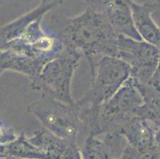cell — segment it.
<instances>
[{
  "label": "cell",
  "mask_w": 160,
  "mask_h": 159,
  "mask_svg": "<svg viewBox=\"0 0 160 159\" xmlns=\"http://www.w3.org/2000/svg\"><path fill=\"white\" fill-rule=\"evenodd\" d=\"M2 72H3V71H2V70H1V69H0V75H1V74L2 73Z\"/></svg>",
  "instance_id": "cell-19"
},
{
  "label": "cell",
  "mask_w": 160,
  "mask_h": 159,
  "mask_svg": "<svg viewBox=\"0 0 160 159\" xmlns=\"http://www.w3.org/2000/svg\"><path fill=\"white\" fill-rule=\"evenodd\" d=\"M82 55L64 47L59 56L48 62L41 73L30 81L32 89L41 96L49 97L66 103H73L72 79L81 63Z\"/></svg>",
  "instance_id": "cell-6"
},
{
  "label": "cell",
  "mask_w": 160,
  "mask_h": 159,
  "mask_svg": "<svg viewBox=\"0 0 160 159\" xmlns=\"http://www.w3.org/2000/svg\"><path fill=\"white\" fill-rule=\"evenodd\" d=\"M142 104V96L130 77L111 99L96 111L81 108V118L88 127L89 136L120 135L124 127L139 116Z\"/></svg>",
  "instance_id": "cell-2"
},
{
  "label": "cell",
  "mask_w": 160,
  "mask_h": 159,
  "mask_svg": "<svg viewBox=\"0 0 160 159\" xmlns=\"http://www.w3.org/2000/svg\"><path fill=\"white\" fill-rule=\"evenodd\" d=\"M28 140L42 151L45 159H82L77 144L53 135L42 127L34 131Z\"/></svg>",
  "instance_id": "cell-10"
},
{
  "label": "cell",
  "mask_w": 160,
  "mask_h": 159,
  "mask_svg": "<svg viewBox=\"0 0 160 159\" xmlns=\"http://www.w3.org/2000/svg\"><path fill=\"white\" fill-rule=\"evenodd\" d=\"M134 25L142 41L151 44L160 51V28L151 16L152 2L131 3Z\"/></svg>",
  "instance_id": "cell-13"
},
{
  "label": "cell",
  "mask_w": 160,
  "mask_h": 159,
  "mask_svg": "<svg viewBox=\"0 0 160 159\" xmlns=\"http://www.w3.org/2000/svg\"><path fill=\"white\" fill-rule=\"evenodd\" d=\"M142 98V104L139 110V116L147 119L155 127L160 128V86L150 82L139 84L134 81Z\"/></svg>",
  "instance_id": "cell-14"
},
{
  "label": "cell",
  "mask_w": 160,
  "mask_h": 159,
  "mask_svg": "<svg viewBox=\"0 0 160 159\" xmlns=\"http://www.w3.org/2000/svg\"><path fill=\"white\" fill-rule=\"evenodd\" d=\"M27 111L38 119L43 127L58 137L77 144L80 148L89 136L77 101L66 103L42 96L29 104Z\"/></svg>",
  "instance_id": "cell-4"
},
{
  "label": "cell",
  "mask_w": 160,
  "mask_h": 159,
  "mask_svg": "<svg viewBox=\"0 0 160 159\" xmlns=\"http://www.w3.org/2000/svg\"><path fill=\"white\" fill-rule=\"evenodd\" d=\"M93 11L103 14L117 33L142 41L136 31L131 8L133 0H84Z\"/></svg>",
  "instance_id": "cell-9"
},
{
  "label": "cell",
  "mask_w": 160,
  "mask_h": 159,
  "mask_svg": "<svg viewBox=\"0 0 160 159\" xmlns=\"http://www.w3.org/2000/svg\"><path fill=\"white\" fill-rule=\"evenodd\" d=\"M159 52L155 46L144 41L119 35L116 57L128 65L131 77L137 84L151 82L158 65Z\"/></svg>",
  "instance_id": "cell-7"
},
{
  "label": "cell",
  "mask_w": 160,
  "mask_h": 159,
  "mask_svg": "<svg viewBox=\"0 0 160 159\" xmlns=\"http://www.w3.org/2000/svg\"><path fill=\"white\" fill-rule=\"evenodd\" d=\"M88 61L92 72L91 87L77 103L81 109L96 111L127 82L131 70L124 61L116 57H99Z\"/></svg>",
  "instance_id": "cell-5"
},
{
  "label": "cell",
  "mask_w": 160,
  "mask_h": 159,
  "mask_svg": "<svg viewBox=\"0 0 160 159\" xmlns=\"http://www.w3.org/2000/svg\"><path fill=\"white\" fill-rule=\"evenodd\" d=\"M65 0H41L38 6L14 21L0 26V46L17 37L36 20L43 19L48 12L59 7Z\"/></svg>",
  "instance_id": "cell-12"
},
{
  "label": "cell",
  "mask_w": 160,
  "mask_h": 159,
  "mask_svg": "<svg viewBox=\"0 0 160 159\" xmlns=\"http://www.w3.org/2000/svg\"><path fill=\"white\" fill-rule=\"evenodd\" d=\"M53 33L64 47L78 52L88 60L99 57H116L119 33L103 14L87 7L75 17L54 14L50 19Z\"/></svg>",
  "instance_id": "cell-1"
},
{
  "label": "cell",
  "mask_w": 160,
  "mask_h": 159,
  "mask_svg": "<svg viewBox=\"0 0 160 159\" xmlns=\"http://www.w3.org/2000/svg\"><path fill=\"white\" fill-rule=\"evenodd\" d=\"M151 16L160 28V0H155L152 2V11Z\"/></svg>",
  "instance_id": "cell-16"
},
{
  "label": "cell",
  "mask_w": 160,
  "mask_h": 159,
  "mask_svg": "<svg viewBox=\"0 0 160 159\" xmlns=\"http://www.w3.org/2000/svg\"><path fill=\"white\" fill-rule=\"evenodd\" d=\"M18 137L15 131L0 121V145L14 141Z\"/></svg>",
  "instance_id": "cell-15"
},
{
  "label": "cell",
  "mask_w": 160,
  "mask_h": 159,
  "mask_svg": "<svg viewBox=\"0 0 160 159\" xmlns=\"http://www.w3.org/2000/svg\"><path fill=\"white\" fill-rule=\"evenodd\" d=\"M155 147H156L157 151V156H158V159H160V128L155 129Z\"/></svg>",
  "instance_id": "cell-18"
},
{
  "label": "cell",
  "mask_w": 160,
  "mask_h": 159,
  "mask_svg": "<svg viewBox=\"0 0 160 159\" xmlns=\"http://www.w3.org/2000/svg\"><path fill=\"white\" fill-rule=\"evenodd\" d=\"M155 133L149 121L139 116L135 118L120 131L126 144L120 158L158 159Z\"/></svg>",
  "instance_id": "cell-8"
},
{
  "label": "cell",
  "mask_w": 160,
  "mask_h": 159,
  "mask_svg": "<svg viewBox=\"0 0 160 159\" xmlns=\"http://www.w3.org/2000/svg\"><path fill=\"white\" fill-rule=\"evenodd\" d=\"M118 159H120V158H118Z\"/></svg>",
  "instance_id": "cell-20"
},
{
  "label": "cell",
  "mask_w": 160,
  "mask_h": 159,
  "mask_svg": "<svg viewBox=\"0 0 160 159\" xmlns=\"http://www.w3.org/2000/svg\"><path fill=\"white\" fill-rule=\"evenodd\" d=\"M151 82L152 83V84H155V85L160 86V52L158 65H157L156 69H155V73H154V76L153 77H152V80H151Z\"/></svg>",
  "instance_id": "cell-17"
},
{
  "label": "cell",
  "mask_w": 160,
  "mask_h": 159,
  "mask_svg": "<svg viewBox=\"0 0 160 159\" xmlns=\"http://www.w3.org/2000/svg\"><path fill=\"white\" fill-rule=\"evenodd\" d=\"M120 135L104 134L98 136H88L81 147L82 159H118L125 145Z\"/></svg>",
  "instance_id": "cell-11"
},
{
  "label": "cell",
  "mask_w": 160,
  "mask_h": 159,
  "mask_svg": "<svg viewBox=\"0 0 160 159\" xmlns=\"http://www.w3.org/2000/svg\"><path fill=\"white\" fill-rule=\"evenodd\" d=\"M63 49V43L53 32L33 42L12 40L0 46V69L21 73L31 81Z\"/></svg>",
  "instance_id": "cell-3"
}]
</instances>
